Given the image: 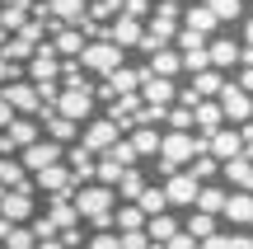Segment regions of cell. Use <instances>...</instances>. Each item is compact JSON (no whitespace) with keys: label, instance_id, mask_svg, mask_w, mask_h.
<instances>
[{"label":"cell","instance_id":"39","mask_svg":"<svg viewBox=\"0 0 253 249\" xmlns=\"http://www.w3.org/2000/svg\"><path fill=\"white\" fill-rule=\"evenodd\" d=\"M160 249H197V240H192V235H188V231L178 226V231H173V235H169V240H164Z\"/></svg>","mask_w":253,"mask_h":249},{"label":"cell","instance_id":"31","mask_svg":"<svg viewBox=\"0 0 253 249\" xmlns=\"http://www.w3.org/2000/svg\"><path fill=\"white\" fill-rule=\"evenodd\" d=\"M113 226H118V231H141V226H145V212L136 202H122V198H118V207H113Z\"/></svg>","mask_w":253,"mask_h":249},{"label":"cell","instance_id":"11","mask_svg":"<svg viewBox=\"0 0 253 249\" xmlns=\"http://www.w3.org/2000/svg\"><path fill=\"white\" fill-rule=\"evenodd\" d=\"M0 99H5L14 113H28V118H38V108H42L33 80H9V85H0Z\"/></svg>","mask_w":253,"mask_h":249},{"label":"cell","instance_id":"30","mask_svg":"<svg viewBox=\"0 0 253 249\" xmlns=\"http://www.w3.org/2000/svg\"><path fill=\"white\" fill-rule=\"evenodd\" d=\"M0 188H33V179H28V169L19 160L0 155Z\"/></svg>","mask_w":253,"mask_h":249},{"label":"cell","instance_id":"22","mask_svg":"<svg viewBox=\"0 0 253 249\" xmlns=\"http://www.w3.org/2000/svg\"><path fill=\"white\" fill-rule=\"evenodd\" d=\"M42 9L56 19V24H75V28H80V24H84V9H89V0H47Z\"/></svg>","mask_w":253,"mask_h":249},{"label":"cell","instance_id":"7","mask_svg":"<svg viewBox=\"0 0 253 249\" xmlns=\"http://www.w3.org/2000/svg\"><path fill=\"white\" fill-rule=\"evenodd\" d=\"M118 137H122V127H118L113 118H84V137H80V146L99 155V150H108Z\"/></svg>","mask_w":253,"mask_h":249},{"label":"cell","instance_id":"17","mask_svg":"<svg viewBox=\"0 0 253 249\" xmlns=\"http://www.w3.org/2000/svg\"><path fill=\"white\" fill-rule=\"evenodd\" d=\"M192 127L202 132V141H207L216 127H225V118H220V103H216V99H197V103H192Z\"/></svg>","mask_w":253,"mask_h":249},{"label":"cell","instance_id":"29","mask_svg":"<svg viewBox=\"0 0 253 249\" xmlns=\"http://www.w3.org/2000/svg\"><path fill=\"white\" fill-rule=\"evenodd\" d=\"M220 85H225V71H192V90H197V99H216Z\"/></svg>","mask_w":253,"mask_h":249},{"label":"cell","instance_id":"36","mask_svg":"<svg viewBox=\"0 0 253 249\" xmlns=\"http://www.w3.org/2000/svg\"><path fill=\"white\" fill-rule=\"evenodd\" d=\"M0 56H9V61H28V56H33V43H28V38H5V43H0Z\"/></svg>","mask_w":253,"mask_h":249},{"label":"cell","instance_id":"32","mask_svg":"<svg viewBox=\"0 0 253 249\" xmlns=\"http://www.w3.org/2000/svg\"><path fill=\"white\" fill-rule=\"evenodd\" d=\"M136 207H141L145 216H160V212H169V202H164V188H155V184H145L141 193H136Z\"/></svg>","mask_w":253,"mask_h":249},{"label":"cell","instance_id":"24","mask_svg":"<svg viewBox=\"0 0 253 249\" xmlns=\"http://www.w3.org/2000/svg\"><path fill=\"white\" fill-rule=\"evenodd\" d=\"M145 184H150V174H145L141 165H126V169H122V179L113 184V193H118V198H126V202H136V193H141Z\"/></svg>","mask_w":253,"mask_h":249},{"label":"cell","instance_id":"2","mask_svg":"<svg viewBox=\"0 0 253 249\" xmlns=\"http://www.w3.org/2000/svg\"><path fill=\"white\" fill-rule=\"evenodd\" d=\"M197 150H202V141L192 137V132H173V127H169V137H160V150H155V155H160V174L183 169Z\"/></svg>","mask_w":253,"mask_h":249},{"label":"cell","instance_id":"42","mask_svg":"<svg viewBox=\"0 0 253 249\" xmlns=\"http://www.w3.org/2000/svg\"><path fill=\"white\" fill-rule=\"evenodd\" d=\"M235 85H239V90H249V94H253V66H244V71H239V80H235Z\"/></svg>","mask_w":253,"mask_h":249},{"label":"cell","instance_id":"23","mask_svg":"<svg viewBox=\"0 0 253 249\" xmlns=\"http://www.w3.org/2000/svg\"><path fill=\"white\" fill-rule=\"evenodd\" d=\"M38 118L47 122V137H52V141H61V146H71V141L80 137V122L61 118V113H52V108H47V113H38Z\"/></svg>","mask_w":253,"mask_h":249},{"label":"cell","instance_id":"12","mask_svg":"<svg viewBox=\"0 0 253 249\" xmlns=\"http://www.w3.org/2000/svg\"><path fill=\"white\" fill-rule=\"evenodd\" d=\"M141 33H145V24H141V19H131V14H113L108 24H103V38H108V43H118L122 52L141 43Z\"/></svg>","mask_w":253,"mask_h":249},{"label":"cell","instance_id":"10","mask_svg":"<svg viewBox=\"0 0 253 249\" xmlns=\"http://www.w3.org/2000/svg\"><path fill=\"white\" fill-rule=\"evenodd\" d=\"M136 94H141V103H150V108H169L173 94H178V85H173L169 75H141Z\"/></svg>","mask_w":253,"mask_h":249},{"label":"cell","instance_id":"40","mask_svg":"<svg viewBox=\"0 0 253 249\" xmlns=\"http://www.w3.org/2000/svg\"><path fill=\"white\" fill-rule=\"evenodd\" d=\"M150 5H155V0H122V14H131V19H145V14H150Z\"/></svg>","mask_w":253,"mask_h":249},{"label":"cell","instance_id":"13","mask_svg":"<svg viewBox=\"0 0 253 249\" xmlns=\"http://www.w3.org/2000/svg\"><path fill=\"white\" fill-rule=\"evenodd\" d=\"M56 71H61V56H56V52H52V43L42 38V43L33 47V56H28V80H33V85L56 80Z\"/></svg>","mask_w":253,"mask_h":249},{"label":"cell","instance_id":"3","mask_svg":"<svg viewBox=\"0 0 253 249\" xmlns=\"http://www.w3.org/2000/svg\"><path fill=\"white\" fill-rule=\"evenodd\" d=\"M71 207L80 221H94V216H108L113 207H118V193H113L108 184H80L71 193Z\"/></svg>","mask_w":253,"mask_h":249},{"label":"cell","instance_id":"1","mask_svg":"<svg viewBox=\"0 0 253 249\" xmlns=\"http://www.w3.org/2000/svg\"><path fill=\"white\" fill-rule=\"evenodd\" d=\"M94 90H89V80H71V85H61L56 90V99H52V113H61V118H71V122H84L94 113Z\"/></svg>","mask_w":253,"mask_h":249},{"label":"cell","instance_id":"6","mask_svg":"<svg viewBox=\"0 0 253 249\" xmlns=\"http://www.w3.org/2000/svg\"><path fill=\"white\" fill-rule=\"evenodd\" d=\"M216 103H220V118H225L230 127H239V122H249V118H253V94H249V90H239L235 80L220 85Z\"/></svg>","mask_w":253,"mask_h":249},{"label":"cell","instance_id":"21","mask_svg":"<svg viewBox=\"0 0 253 249\" xmlns=\"http://www.w3.org/2000/svg\"><path fill=\"white\" fill-rule=\"evenodd\" d=\"M80 47H84V28L56 24V33H52V52L56 56H80Z\"/></svg>","mask_w":253,"mask_h":249},{"label":"cell","instance_id":"44","mask_svg":"<svg viewBox=\"0 0 253 249\" xmlns=\"http://www.w3.org/2000/svg\"><path fill=\"white\" fill-rule=\"evenodd\" d=\"M244 47H253V14H244Z\"/></svg>","mask_w":253,"mask_h":249},{"label":"cell","instance_id":"38","mask_svg":"<svg viewBox=\"0 0 253 249\" xmlns=\"http://www.w3.org/2000/svg\"><path fill=\"white\" fill-rule=\"evenodd\" d=\"M118 240H122V249H150V235L145 231H118Z\"/></svg>","mask_w":253,"mask_h":249},{"label":"cell","instance_id":"25","mask_svg":"<svg viewBox=\"0 0 253 249\" xmlns=\"http://www.w3.org/2000/svg\"><path fill=\"white\" fill-rule=\"evenodd\" d=\"M225 198H230V188H220V184H202V188H197V198H192V207H197V212H211V216H220Z\"/></svg>","mask_w":253,"mask_h":249},{"label":"cell","instance_id":"35","mask_svg":"<svg viewBox=\"0 0 253 249\" xmlns=\"http://www.w3.org/2000/svg\"><path fill=\"white\" fill-rule=\"evenodd\" d=\"M28 24V5H0V33H19Z\"/></svg>","mask_w":253,"mask_h":249},{"label":"cell","instance_id":"14","mask_svg":"<svg viewBox=\"0 0 253 249\" xmlns=\"http://www.w3.org/2000/svg\"><path fill=\"white\" fill-rule=\"evenodd\" d=\"M220 179H225L235 193H253V160L239 150V155H230V160H220Z\"/></svg>","mask_w":253,"mask_h":249},{"label":"cell","instance_id":"41","mask_svg":"<svg viewBox=\"0 0 253 249\" xmlns=\"http://www.w3.org/2000/svg\"><path fill=\"white\" fill-rule=\"evenodd\" d=\"M230 249H253V235L249 231H235V235H230Z\"/></svg>","mask_w":253,"mask_h":249},{"label":"cell","instance_id":"18","mask_svg":"<svg viewBox=\"0 0 253 249\" xmlns=\"http://www.w3.org/2000/svg\"><path fill=\"white\" fill-rule=\"evenodd\" d=\"M220 216H225L230 226H253V193H235V188H230Z\"/></svg>","mask_w":253,"mask_h":249},{"label":"cell","instance_id":"9","mask_svg":"<svg viewBox=\"0 0 253 249\" xmlns=\"http://www.w3.org/2000/svg\"><path fill=\"white\" fill-rule=\"evenodd\" d=\"M61 150H66L61 141H52V137L42 141V137H38V141H28V146L19 150V165L33 174V169H42V165H56V160H61Z\"/></svg>","mask_w":253,"mask_h":249},{"label":"cell","instance_id":"15","mask_svg":"<svg viewBox=\"0 0 253 249\" xmlns=\"http://www.w3.org/2000/svg\"><path fill=\"white\" fill-rule=\"evenodd\" d=\"M207 61H211V71H235V66H239V43H235V38H216V33H211L207 38Z\"/></svg>","mask_w":253,"mask_h":249},{"label":"cell","instance_id":"26","mask_svg":"<svg viewBox=\"0 0 253 249\" xmlns=\"http://www.w3.org/2000/svg\"><path fill=\"white\" fill-rule=\"evenodd\" d=\"M126 141H131V150H136V155H141V160L160 150V132H155L150 122H136V127H131V137H126Z\"/></svg>","mask_w":253,"mask_h":249},{"label":"cell","instance_id":"37","mask_svg":"<svg viewBox=\"0 0 253 249\" xmlns=\"http://www.w3.org/2000/svg\"><path fill=\"white\" fill-rule=\"evenodd\" d=\"M84 249H122V240H118V231H94L84 240Z\"/></svg>","mask_w":253,"mask_h":249},{"label":"cell","instance_id":"47","mask_svg":"<svg viewBox=\"0 0 253 249\" xmlns=\"http://www.w3.org/2000/svg\"><path fill=\"white\" fill-rule=\"evenodd\" d=\"M173 5H178V0H173Z\"/></svg>","mask_w":253,"mask_h":249},{"label":"cell","instance_id":"8","mask_svg":"<svg viewBox=\"0 0 253 249\" xmlns=\"http://www.w3.org/2000/svg\"><path fill=\"white\" fill-rule=\"evenodd\" d=\"M33 188H42V193H75V179H71V169H66V160H56V165H42V169H33Z\"/></svg>","mask_w":253,"mask_h":249},{"label":"cell","instance_id":"20","mask_svg":"<svg viewBox=\"0 0 253 249\" xmlns=\"http://www.w3.org/2000/svg\"><path fill=\"white\" fill-rule=\"evenodd\" d=\"M202 146L211 150L216 160H230V155H239V127H216Z\"/></svg>","mask_w":253,"mask_h":249},{"label":"cell","instance_id":"16","mask_svg":"<svg viewBox=\"0 0 253 249\" xmlns=\"http://www.w3.org/2000/svg\"><path fill=\"white\" fill-rule=\"evenodd\" d=\"M178 24H183V28H192V33H202V38H211V33L220 28V19H216V14H211V9L197 0V5L178 9Z\"/></svg>","mask_w":253,"mask_h":249},{"label":"cell","instance_id":"45","mask_svg":"<svg viewBox=\"0 0 253 249\" xmlns=\"http://www.w3.org/2000/svg\"><path fill=\"white\" fill-rule=\"evenodd\" d=\"M9 118H14V108H9V103H5V99H0V127H5V122H9Z\"/></svg>","mask_w":253,"mask_h":249},{"label":"cell","instance_id":"27","mask_svg":"<svg viewBox=\"0 0 253 249\" xmlns=\"http://www.w3.org/2000/svg\"><path fill=\"white\" fill-rule=\"evenodd\" d=\"M145 235H150V245H164L173 231H178V216L173 212H160V216H145V226H141Z\"/></svg>","mask_w":253,"mask_h":249},{"label":"cell","instance_id":"5","mask_svg":"<svg viewBox=\"0 0 253 249\" xmlns=\"http://www.w3.org/2000/svg\"><path fill=\"white\" fill-rule=\"evenodd\" d=\"M164 202H169V212H188L192 207V198H197V188H202V179L192 174V169H173V174H164Z\"/></svg>","mask_w":253,"mask_h":249},{"label":"cell","instance_id":"4","mask_svg":"<svg viewBox=\"0 0 253 249\" xmlns=\"http://www.w3.org/2000/svg\"><path fill=\"white\" fill-rule=\"evenodd\" d=\"M122 61H126V52H122L118 43H108V38H99V43H84V47H80L84 75H108V71H118Z\"/></svg>","mask_w":253,"mask_h":249},{"label":"cell","instance_id":"43","mask_svg":"<svg viewBox=\"0 0 253 249\" xmlns=\"http://www.w3.org/2000/svg\"><path fill=\"white\" fill-rule=\"evenodd\" d=\"M33 249H66L61 235H47V240H33Z\"/></svg>","mask_w":253,"mask_h":249},{"label":"cell","instance_id":"19","mask_svg":"<svg viewBox=\"0 0 253 249\" xmlns=\"http://www.w3.org/2000/svg\"><path fill=\"white\" fill-rule=\"evenodd\" d=\"M183 71V61H178V52L173 47H155V52H145V75H178Z\"/></svg>","mask_w":253,"mask_h":249},{"label":"cell","instance_id":"33","mask_svg":"<svg viewBox=\"0 0 253 249\" xmlns=\"http://www.w3.org/2000/svg\"><path fill=\"white\" fill-rule=\"evenodd\" d=\"M188 165H192V174H197V179H202V184H211V179H216V174H220V160H216V155H211V150H207V146H202V150H197V155H192V160H188Z\"/></svg>","mask_w":253,"mask_h":249},{"label":"cell","instance_id":"34","mask_svg":"<svg viewBox=\"0 0 253 249\" xmlns=\"http://www.w3.org/2000/svg\"><path fill=\"white\" fill-rule=\"evenodd\" d=\"M202 5H207L211 14L220 19V24H235V19H244V0H202Z\"/></svg>","mask_w":253,"mask_h":249},{"label":"cell","instance_id":"28","mask_svg":"<svg viewBox=\"0 0 253 249\" xmlns=\"http://www.w3.org/2000/svg\"><path fill=\"white\" fill-rule=\"evenodd\" d=\"M216 226H220V216H211V212H197V207H188V221H183V231H188L192 240H207V235H216Z\"/></svg>","mask_w":253,"mask_h":249},{"label":"cell","instance_id":"46","mask_svg":"<svg viewBox=\"0 0 253 249\" xmlns=\"http://www.w3.org/2000/svg\"><path fill=\"white\" fill-rule=\"evenodd\" d=\"M0 5H28V0H0Z\"/></svg>","mask_w":253,"mask_h":249}]
</instances>
